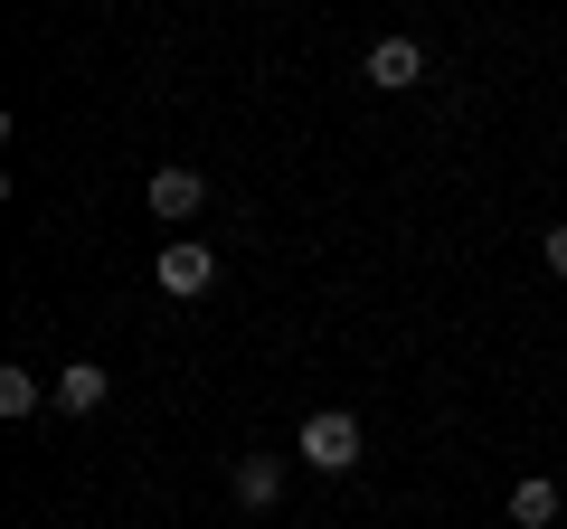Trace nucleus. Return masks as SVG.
I'll return each mask as SVG.
<instances>
[{
	"label": "nucleus",
	"mask_w": 567,
	"mask_h": 529,
	"mask_svg": "<svg viewBox=\"0 0 567 529\" xmlns=\"http://www.w3.org/2000/svg\"><path fill=\"white\" fill-rule=\"evenodd\" d=\"M293 454H303L312 473H350V464H360V416H350V407H322V416H303Z\"/></svg>",
	"instance_id": "1"
},
{
	"label": "nucleus",
	"mask_w": 567,
	"mask_h": 529,
	"mask_svg": "<svg viewBox=\"0 0 567 529\" xmlns=\"http://www.w3.org/2000/svg\"><path fill=\"white\" fill-rule=\"evenodd\" d=\"M208 284H218V256H208L199 237H171L162 246V293H181V303H189V293H208Z\"/></svg>",
	"instance_id": "2"
},
{
	"label": "nucleus",
	"mask_w": 567,
	"mask_h": 529,
	"mask_svg": "<svg viewBox=\"0 0 567 529\" xmlns=\"http://www.w3.org/2000/svg\"><path fill=\"white\" fill-rule=\"evenodd\" d=\"M360 76L379 85V95H406V85L425 76V48H416V39H379V48L360 58Z\"/></svg>",
	"instance_id": "3"
},
{
	"label": "nucleus",
	"mask_w": 567,
	"mask_h": 529,
	"mask_svg": "<svg viewBox=\"0 0 567 529\" xmlns=\"http://www.w3.org/2000/svg\"><path fill=\"white\" fill-rule=\"evenodd\" d=\"M227 491H237L246 510H275V491H284V454H237V473H227Z\"/></svg>",
	"instance_id": "4"
},
{
	"label": "nucleus",
	"mask_w": 567,
	"mask_h": 529,
	"mask_svg": "<svg viewBox=\"0 0 567 529\" xmlns=\"http://www.w3.org/2000/svg\"><path fill=\"white\" fill-rule=\"evenodd\" d=\"M199 208H208V180H199V170H162V180H152V218L181 227V218H199Z\"/></svg>",
	"instance_id": "5"
},
{
	"label": "nucleus",
	"mask_w": 567,
	"mask_h": 529,
	"mask_svg": "<svg viewBox=\"0 0 567 529\" xmlns=\"http://www.w3.org/2000/svg\"><path fill=\"white\" fill-rule=\"evenodd\" d=\"M104 397H114V378H104L95 360H66V369H58V407H66V416H95Z\"/></svg>",
	"instance_id": "6"
},
{
	"label": "nucleus",
	"mask_w": 567,
	"mask_h": 529,
	"mask_svg": "<svg viewBox=\"0 0 567 529\" xmlns=\"http://www.w3.org/2000/svg\"><path fill=\"white\" fill-rule=\"evenodd\" d=\"M548 520H558V483H548V473L511 483V529H548Z\"/></svg>",
	"instance_id": "7"
},
{
	"label": "nucleus",
	"mask_w": 567,
	"mask_h": 529,
	"mask_svg": "<svg viewBox=\"0 0 567 529\" xmlns=\"http://www.w3.org/2000/svg\"><path fill=\"white\" fill-rule=\"evenodd\" d=\"M39 397L48 387L29 378V369H0V416H39Z\"/></svg>",
	"instance_id": "8"
},
{
	"label": "nucleus",
	"mask_w": 567,
	"mask_h": 529,
	"mask_svg": "<svg viewBox=\"0 0 567 529\" xmlns=\"http://www.w3.org/2000/svg\"><path fill=\"white\" fill-rule=\"evenodd\" d=\"M548 274H567V227H548Z\"/></svg>",
	"instance_id": "9"
}]
</instances>
